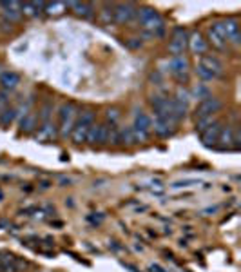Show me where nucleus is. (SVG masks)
<instances>
[{
    "instance_id": "1",
    "label": "nucleus",
    "mask_w": 241,
    "mask_h": 272,
    "mask_svg": "<svg viewBox=\"0 0 241 272\" xmlns=\"http://www.w3.org/2000/svg\"><path fill=\"white\" fill-rule=\"evenodd\" d=\"M136 22L141 25V29L152 37H163L165 33V22L160 17L158 11H154L152 7H141L136 11Z\"/></svg>"
},
{
    "instance_id": "2",
    "label": "nucleus",
    "mask_w": 241,
    "mask_h": 272,
    "mask_svg": "<svg viewBox=\"0 0 241 272\" xmlns=\"http://www.w3.org/2000/svg\"><path fill=\"white\" fill-rule=\"evenodd\" d=\"M78 111H76V105L75 104H62L60 105V111H58V134L62 136V138H69L71 136V131H73V127H75V122H76V116H78Z\"/></svg>"
},
{
    "instance_id": "3",
    "label": "nucleus",
    "mask_w": 241,
    "mask_h": 272,
    "mask_svg": "<svg viewBox=\"0 0 241 272\" xmlns=\"http://www.w3.org/2000/svg\"><path fill=\"white\" fill-rule=\"evenodd\" d=\"M95 118H96V114L93 113V111H83V113L78 114L69 138L73 140L75 144H83V142L87 140L89 129H91L93 124H95Z\"/></svg>"
},
{
    "instance_id": "4",
    "label": "nucleus",
    "mask_w": 241,
    "mask_h": 272,
    "mask_svg": "<svg viewBox=\"0 0 241 272\" xmlns=\"http://www.w3.org/2000/svg\"><path fill=\"white\" fill-rule=\"evenodd\" d=\"M187 45H189V31L181 25L174 27L172 29V38L169 42V53L172 57H181L185 49H187Z\"/></svg>"
},
{
    "instance_id": "5",
    "label": "nucleus",
    "mask_w": 241,
    "mask_h": 272,
    "mask_svg": "<svg viewBox=\"0 0 241 272\" xmlns=\"http://www.w3.org/2000/svg\"><path fill=\"white\" fill-rule=\"evenodd\" d=\"M169 71H171V75L180 84L189 82V60H187L185 55H181V57H172L169 60Z\"/></svg>"
},
{
    "instance_id": "6",
    "label": "nucleus",
    "mask_w": 241,
    "mask_h": 272,
    "mask_svg": "<svg viewBox=\"0 0 241 272\" xmlns=\"http://www.w3.org/2000/svg\"><path fill=\"white\" fill-rule=\"evenodd\" d=\"M207 35H209V40L212 47H216L218 51L227 49V33H225V27H223V22L218 20V22H212L207 29Z\"/></svg>"
},
{
    "instance_id": "7",
    "label": "nucleus",
    "mask_w": 241,
    "mask_h": 272,
    "mask_svg": "<svg viewBox=\"0 0 241 272\" xmlns=\"http://www.w3.org/2000/svg\"><path fill=\"white\" fill-rule=\"evenodd\" d=\"M136 11H138V7L134 6V4H118V6H113L114 22H118V24H129V22L136 20Z\"/></svg>"
},
{
    "instance_id": "8",
    "label": "nucleus",
    "mask_w": 241,
    "mask_h": 272,
    "mask_svg": "<svg viewBox=\"0 0 241 272\" xmlns=\"http://www.w3.org/2000/svg\"><path fill=\"white\" fill-rule=\"evenodd\" d=\"M220 109H221V102L214 98V96H209V98H205L198 104V109H196V120L200 118H207V116H214L216 113H220Z\"/></svg>"
},
{
    "instance_id": "9",
    "label": "nucleus",
    "mask_w": 241,
    "mask_h": 272,
    "mask_svg": "<svg viewBox=\"0 0 241 272\" xmlns=\"http://www.w3.org/2000/svg\"><path fill=\"white\" fill-rule=\"evenodd\" d=\"M151 131H154V134L160 136V138H169V136H172V134L176 133V124L156 116L151 124Z\"/></svg>"
},
{
    "instance_id": "10",
    "label": "nucleus",
    "mask_w": 241,
    "mask_h": 272,
    "mask_svg": "<svg viewBox=\"0 0 241 272\" xmlns=\"http://www.w3.org/2000/svg\"><path fill=\"white\" fill-rule=\"evenodd\" d=\"M198 65H201L203 69L209 71L214 78L223 75V63L220 62V58L212 57V55H203V57L200 58V63H198Z\"/></svg>"
},
{
    "instance_id": "11",
    "label": "nucleus",
    "mask_w": 241,
    "mask_h": 272,
    "mask_svg": "<svg viewBox=\"0 0 241 272\" xmlns=\"http://www.w3.org/2000/svg\"><path fill=\"white\" fill-rule=\"evenodd\" d=\"M221 122L216 120L209 129H205L200 136H201V144L205 147H216L218 144V138H220V133H221Z\"/></svg>"
},
{
    "instance_id": "12",
    "label": "nucleus",
    "mask_w": 241,
    "mask_h": 272,
    "mask_svg": "<svg viewBox=\"0 0 241 272\" xmlns=\"http://www.w3.org/2000/svg\"><path fill=\"white\" fill-rule=\"evenodd\" d=\"M234 129H236L234 126L221 127V133H220V138H218L216 149H220V151L234 149Z\"/></svg>"
},
{
    "instance_id": "13",
    "label": "nucleus",
    "mask_w": 241,
    "mask_h": 272,
    "mask_svg": "<svg viewBox=\"0 0 241 272\" xmlns=\"http://www.w3.org/2000/svg\"><path fill=\"white\" fill-rule=\"evenodd\" d=\"M151 124H152V118L149 116L147 113H143L141 109H136L134 111V122H133V129L134 131H138V133H145V134H151Z\"/></svg>"
},
{
    "instance_id": "14",
    "label": "nucleus",
    "mask_w": 241,
    "mask_h": 272,
    "mask_svg": "<svg viewBox=\"0 0 241 272\" xmlns=\"http://www.w3.org/2000/svg\"><path fill=\"white\" fill-rule=\"evenodd\" d=\"M0 9L2 15L6 17L7 22H19L22 19V13H20V2H0Z\"/></svg>"
},
{
    "instance_id": "15",
    "label": "nucleus",
    "mask_w": 241,
    "mask_h": 272,
    "mask_svg": "<svg viewBox=\"0 0 241 272\" xmlns=\"http://www.w3.org/2000/svg\"><path fill=\"white\" fill-rule=\"evenodd\" d=\"M221 22L225 33H227V44L228 42L234 45L240 44V22H238V19H225Z\"/></svg>"
},
{
    "instance_id": "16",
    "label": "nucleus",
    "mask_w": 241,
    "mask_h": 272,
    "mask_svg": "<svg viewBox=\"0 0 241 272\" xmlns=\"http://www.w3.org/2000/svg\"><path fill=\"white\" fill-rule=\"evenodd\" d=\"M69 9H73L76 17H82V19L95 17V6L87 4V2H69Z\"/></svg>"
},
{
    "instance_id": "17",
    "label": "nucleus",
    "mask_w": 241,
    "mask_h": 272,
    "mask_svg": "<svg viewBox=\"0 0 241 272\" xmlns=\"http://www.w3.org/2000/svg\"><path fill=\"white\" fill-rule=\"evenodd\" d=\"M58 134V129L57 126L53 124V120L51 122H45V124H42V126L38 127V133H37V140H40V142H49V140H55Z\"/></svg>"
},
{
    "instance_id": "18",
    "label": "nucleus",
    "mask_w": 241,
    "mask_h": 272,
    "mask_svg": "<svg viewBox=\"0 0 241 272\" xmlns=\"http://www.w3.org/2000/svg\"><path fill=\"white\" fill-rule=\"evenodd\" d=\"M20 84V75L15 71H6L0 75V85L4 91H13Z\"/></svg>"
},
{
    "instance_id": "19",
    "label": "nucleus",
    "mask_w": 241,
    "mask_h": 272,
    "mask_svg": "<svg viewBox=\"0 0 241 272\" xmlns=\"http://www.w3.org/2000/svg\"><path fill=\"white\" fill-rule=\"evenodd\" d=\"M189 45H190V51L194 53V55H205V51H207V42L203 40L201 33L194 31L192 35L189 37Z\"/></svg>"
},
{
    "instance_id": "20",
    "label": "nucleus",
    "mask_w": 241,
    "mask_h": 272,
    "mask_svg": "<svg viewBox=\"0 0 241 272\" xmlns=\"http://www.w3.org/2000/svg\"><path fill=\"white\" fill-rule=\"evenodd\" d=\"M45 2H24L20 4V13L25 17H38L44 13Z\"/></svg>"
},
{
    "instance_id": "21",
    "label": "nucleus",
    "mask_w": 241,
    "mask_h": 272,
    "mask_svg": "<svg viewBox=\"0 0 241 272\" xmlns=\"http://www.w3.org/2000/svg\"><path fill=\"white\" fill-rule=\"evenodd\" d=\"M20 129H22V133H25V134L35 133V131L38 129L37 114H33V113L24 114V116H22V120H20Z\"/></svg>"
},
{
    "instance_id": "22",
    "label": "nucleus",
    "mask_w": 241,
    "mask_h": 272,
    "mask_svg": "<svg viewBox=\"0 0 241 272\" xmlns=\"http://www.w3.org/2000/svg\"><path fill=\"white\" fill-rule=\"evenodd\" d=\"M67 7H69V2H49L44 6V13L51 17H58L63 11H67Z\"/></svg>"
},
{
    "instance_id": "23",
    "label": "nucleus",
    "mask_w": 241,
    "mask_h": 272,
    "mask_svg": "<svg viewBox=\"0 0 241 272\" xmlns=\"http://www.w3.org/2000/svg\"><path fill=\"white\" fill-rule=\"evenodd\" d=\"M118 138H120V146H134L136 144L131 127H118Z\"/></svg>"
},
{
    "instance_id": "24",
    "label": "nucleus",
    "mask_w": 241,
    "mask_h": 272,
    "mask_svg": "<svg viewBox=\"0 0 241 272\" xmlns=\"http://www.w3.org/2000/svg\"><path fill=\"white\" fill-rule=\"evenodd\" d=\"M210 96V91L207 85H203V84H198L196 87L192 89V95H190V98H198V100L201 102L205 100V98H209Z\"/></svg>"
},
{
    "instance_id": "25",
    "label": "nucleus",
    "mask_w": 241,
    "mask_h": 272,
    "mask_svg": "<svg viewBox=\"0 0 241 272\" xmlns=\"http://www.w3.org/2000/svg\"><path fill=\"white\" fill-rule=\"evenodd\" d=\"M174 100L180 102V104H181V105H185V107H189L190 93H189V91H187V89H183V87H178L176 96H174Z\"/></svg>"
},
{
    "instance_id": "26",
    "label": "nucleus",
    "mask_w": 241,
    "mask_h": 272,
    "mask_svg": "<svg viewBox=\"0 0 241 272\" xmlns=\"http://www.w3.org/2000/svg\"><path fill=\"white\" fill-rule=\"evenodd\" d=\"M13 118H15V109H7L6 107L2 113H0V126L7 127L13 122Z\"/></svg>"
},
{
    "instance_id": "27",
    "label": "nucleus",
    "mask_w": 241,
    "mask_h": 272,
    "mask_svg": "<svg viewBox=\"0 0 241 272\" xmlns=\"http://www.w3.org/2000/svg\"><path fill=\"white\" fill-rule=\"evenodd\" d=\"M214 116H207V118H200V120L196 122V131L200 134L203 133V131H205V129H209L210 126H212V124H214Z\"/></svg>"
},
{
    "instance_id": "28",
    "label": "nucleus",
    "mask_w": 241,
    "mask_h": 272,
    "mask_svg": "<svg viewBox=\"0 0 241 272\" xmlns=\"http://www.w3.org/2000/svg\"><path fill=\"white\" fill-rule=\"evenodd\" d=\"M51 113H53V104L45 102L44 105H42V111H40V120H42V124L51 122Z\"/></svg>"
},
{
    "instance_id": "29",
    "label": "nucleus",
    "mask_w": 241,
    "mask_h": 272,
    "mask_svg": "<svg viewBox=\"0 0 241 272\" xmlns=\"http://www.w3.org/2000/svg\"><path fill=\"white\" fill-rule=\"evenodd\" d=\"M105 118H107L109 126H116V122L120 120V111L118 109H109L105 113Z\"/></svg>"
},
{
    "instance_id": "30",
    "label": "nucleus",
    "mask_w": 241,
    "mask_h": 272,
    "mask_svg": "<svg viewBox=\"0 0 241 272\" xmlns=\"http://www.w3.org/2000/svg\"><path fill=\"white\" fill-rule=\"evenodd\" d=\"M101 19H103V22H105V24H109V22H114L113 6H109V4H105V6H103V11H101Z\"/></svg>"
},
{
    "instance_id": "31",
    "label": "nucleus",
    "mask_w": 241,
    "mask_h": 272,
    "mask_svg": "<svg viewBox=\"0 0 241 272\" xmlns=\"http://www.w3.org/2000/svg\"><path fill=\"white\" fill-rule=\"evenodd\" d=\"M103 218H105V214H101V212H93V214L87 216V222L93 223V225H100V223L103 222Z\"/></svg>"
},
{
    "instance_id": "32",
    "label": "nucleus",
    "mask_w": 241,
    "mask_h": 272,
    "mask_svg": "<svg viewBox=\"0 0 241 272\" xmlns=\"http://www.w3.org/2000/svg\"><path fill=\"white\" fill-rule=\"evenodd\" d=\"M196 75L200 76L201 80H205V82H209V80H214V76L210 75V73H209L207 69H203L201 65H198V67H196Z\"/></svg>"
},
{
    "instance_id": "33",
    "label": "nucleus",
    "mask_w": 241,
    "mask_h": 272,
    "mask_svg": "<svg viewBox=\"0 0 241 272\" xmlns=\"http://www.w3.org/2000/svg\"><path fill=\"white\" fill-rule=\"evenodd\" d=\"M190 185H200V180H185V182L181 180V182H174L171 187L178 189V187H190Z\"/></svg>"
},
{
    "instance_id": "34",
    "label": "nucleus",
    "mask_w": 241,
    "mask_h": 272,
    "mask_svg": "<svg viewBox=\"0 0 241 272\" xmlns=\"http://www.w3.org/2000/svg\"><path fill=\"white\" fill-rule=\"evenodd\" d=\"M7 105V95H6V91H0V113L6 109Z\"/></svg>"
},
{
    "instance_id": "35",
    "label": "nucleus",
    "mask_w": 241,
    "mask_h": 272,
    "mask_svg": "<svg viewBox=\"0 0 241 272\" xmlns=\"http://www.w3.org/2000/svg\"><path fill=\"white\" fill-rule=\"evenodd\" d=\"M109 249H113V251H116V252L123 251V247H121L118 241H109Z\"/></svg>"
},
{
    "instance_id": "36",
    "label": "nucleus",
    "mask_w": 241,
    "mask_h": 272,
    "mask_svg": "<svg viewBox=\"0 0 241 272\" xmlns=\"http://www.w3.org/2000/svg\"><path fill=\"white\" fill-rule=\"evenodd\" d=\"M149 271L151 272H167L163 267H160L158 263H152V265H149Z\"/></svg>"
},
{
    "instance_id": "37",
    "label": "nucleus",
    "mask_w": 241,
    "mask_h": 272,
    "mask_svg": "<svg viewBox=\"0 0 241 272\" xmlns=\"http://www.w3.org/2000/svg\"><path fill=\"white\" fill-rule=\"evenodd\" d=\"M218 209H220V207H209V209L201 210V214L203 216H210V214H214V212H218Z\"/></svg>"
},
{
    "instance_id": "38",
    "label": "nucleus",
    "mask_w": 241,
    "mask_h": 272,
    "mask_svg": "<svg viewBox=\"0 0 241 272\" xmlns=\"http://www.w3.org/2000/svg\"><path fill=\"white\" fill-rule=\"evenodd\" d=\"M49 187H51V182H47V180H44V182L40 184V189H42V190L49 189Z\"/></svg>"
},
{
    "instance_id": "39",
    "label": "nucleus",
    "mask_w": 241,
    "mask_h": 272,
    "mask_svg": "<svg viewBox=\"0 0 241 272\" xmlns=\"http://www.w3.org/2000/svg\"><path fill=\"white\" fill-rule=\"evenodd\" d=\"M60 184H62L63 187H65V185H71V184H73V180H71V178H62V180H60Z\"/></svg>"
}]
</instances>
